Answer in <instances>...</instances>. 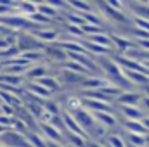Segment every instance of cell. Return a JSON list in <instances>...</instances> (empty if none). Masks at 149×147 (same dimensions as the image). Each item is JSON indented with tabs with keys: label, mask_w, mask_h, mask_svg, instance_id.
Here are the masks:
<instances>
[{
	"label": "cell",
	"mask_w": 149,
	"mask_h": 147,
	"mask_svg": "<svg viewBox=\"0 0 149 147\" xmlns=\"http://www.w3.org/2000/svg\"><path fill=\"white\" fill-rule=\"evenodd\" d=\"M16 45L19 47L21 52H43V49H45L47 43H43L42 40H38L30 31H26V33L19 31L17 38H16Z\"/></svg>",
	"instance_id": "6da1fadb"
},
{
	"label": "cell",
	"mask_w": 149,
	"mask_h": 147,
	"mask_svg": "<svg viewBox=\"0 0 149 147\" xmlns=\"http://www.w3.org/2000/svg\"><path fill=\"white\" fill-rule=\"evenodd\" d=\"M71 114H73V118L76 119V123L81 126V130L87 133V137H88V140H90V135H92L94 128L97 126V121H95L94 114L88 109H85L83 106H81L80 109H76L74 112H71Z\"/></svg>",
	"instance_id": "7a4b0ae2"
},
{
	"label": "cell",
	"mask_w": 149,
	"mask_h": 147,
	"mask_svg": "<svg viewBox=\"0 0 149 147\" xmlns=\"http://www.w3.org/2000/svg\"><path fill=\"white\" fill-rule=\"evenodd\" d=\"M0 146H3V147H33L28 142V139H26L24 133H19V132H16L12 128L5 130L0 135Z\"/></svg>",
	"instance_id": "3957f363"
},
{
	"label": "cell",
	"mask_w": 149,
	"mask_h": 147,
	"mask_svg": "<svg viewBox=\"0 0 149 147\" xmlns=\"http://www.w3.org/2000/svg\"><path fill=\"white\" fill-rule=\"evenodd\" d=\"M43 55H45V59L47 61H54V62H66L68 61V52L63 49V47H59L57 43H47L45 45V49H43Z\"/></svg>",
	"instance_id": "277c9868"
},
{
	"label": "cell",
	"mask_w": 149,
	"mask_h": 147,
	"mask_svg": "<svg viewBox=\"0 0 149 147\" xmlns=\"http://www.w3.org/2000/svg\"><path fill=\"white\" fill-rule=\"evenodd\" d=\"M141 99H142V92H137V90L121 92L114 99V104L116 106H139L141 104Z\"/></svg>",
	"instance_id": "5b68a950"
},
{
	"label": "cell",
	"mask_w": 149,
	"mask_h": 147,
	"mask_svg": "<svg viewBox=\"0 0 149 147\" xmlns=\"http://www.w3.org/2000/svg\"><path fill=\"white\" fill-rule=\"evenodd\" d=\"M121 133V137L125 139L127 146L134 147H148L149 146V135H139V133H130V132H123L121 128L118 130Z\"/></svg>",
	"instance_id": "8992f818"
},
{
	"label": "cell",
	"mask_w": 149,
	"mask_h": 147,
	"mask_svg": "<svg viewBox=\"0 0 149 147\" xmlns=\"http://www.w3.org/2000/svg\"><path fill=\"white\" fill-rule=\"evenodd\" d=\"M40 126V133L45 137V140H52V142H63L64 144V133L57 128H54L52 125H43V123H38Z\"/></svg>",
	"instance_id": "52a82bcc"
},
{
	"label": "cell",
	"mask_w": 149,
	"mask_h": 147,
	"mask_svg": "<svg viewBox=\"0 0 149 147\" xmlns=\"http://www.w3.org/2000/svg\"><path fill=\"white\" fill-rule=\"evenodd\" d=\"M116 109L120 111V114L125 118V119H134V121H141L146 112L142 111L141 106H116Z\"/></svg>",
	"instance_id": "ba28073f"
},
{
	"label": "cell",
	"mask_w": 149,
	"mask_h": 147,
	"mask_svg": "<svg viewBox=\"0 0 149 147\" xmlns=\"http://www.w3.org/2000/svg\"><path fill=\"white\" fill-rule=\"evenodd\" d=\"M120 128L123 132H130V133H139V135H149L146 126L142 125V121H134V119H123Z\"/></svg>",
	"instance_id": "9c48e42d"
},
{
	"label": "cell",
	"mask_w": 149,
	"mask_h": 147,
	"mask_svg": "<svg viewBox=\"0 0 149 147\" xmlns=\"http://www.w3.org/2000/svg\"><path fill=\"white\" fill-rule=\"evenodd\" d=\"M49 74V66L47 64H31L28 69H26V74H24V78H28V80H31V81H37L40 78H43V76H47Z\"/></svg>",
	"instance_id": "30bf717a"
},
{
	"label": "cell",
	"mask_w": 149,
	"mask_h": 147,
	"mask_svg": "<svg viewBox=\"0 0 149 147\" xmlns=\"http://www.w3.org/2000/svg\"><path fill=\"white\" fill-rule=\"evenodd\" d=\"M111 40H113V45L114 49L120 50V54H125L127 50H130L132 47H135V42L132 38H127V37H121V35H111Z\"/></svg>",
	"instance_id": "8fae6325"
},
{
	"label": "cell",
	"mask_w": 149,
	"mask_h": 147,
	"mask_svg": "<svg viewBox=\"0 0 149 147\" xmlns=\"http://www.w3.org/2000/svg\"><path fill=\"white\" fill-rule=\"evenodd\" d=\"M37 83H40L42 87H45V88H47L49 92H52V94L63 90V83L59 81V78H54V76H50V74H47V76L37 80Z\"/></svg>",
	"instance_id": "7c38bea8"
},
{
	"label": "cell",
	"mask_w": 149,
	"mask_h": 147,
	"mask_svg": "<svg viewBox=\"0 0 149 147\" xmlns=\"http://www.w3.org/2000/svg\"><path fill=\"white\" fill-rule=\"evenodd\" d=\"M26 88H28V92H30V94L37 95V97H40V99H45V101H49V99H50V95H52V92H49L45 87H42V85L37 83V81H30V83L26 85Z\"/></svg>",
	"instance_id": "4fadbf2b"
},
{
	"label": "cell",
	"mask_w": 149,
	"mask_h": 147,
	"mask_svg": "<svg viewBox=\"0 0 149 147\" xmlns=\"http://www.w3.org/2000/svg\"><path fill=\"white\" fill-rule=\"evenodd\" d=\"M24 76L21 74H7V73H2L0 74V83L3 85H12V87H23L24 85Z\"/></svg>",
	"instance_id": "5bb4252c"
},
{
	"label": "cell",
	"mask_w": 149,
	"mask_h": 147,
	"mask_svg": "<svg viewBox=\"0 0 149 147\" xmlns=\"http://www.w3.org/2000/svg\"><path fill=\"white\" fill-rule=\"evenodd\" d=\"M24 135H26L28 142H30V144H31L33 147H47V140H45V137H43L40 132H35V130H28Z\"/></svg>",
	"instance_id": "9a60e30c"
},
{
	"label": "cell",
	"mask_w": 149,
	"mask_h": 147,
	"mask_svg": "<svg viewBox=\"0 0 149 147\" xmlns=\"http://www.w3.org/2000/svg\"><path fill=\"white\" fill-rule=\"evenodd\" d=\"M87 40H90V42H94V43H97V45H102V47H108V49H114V45H113V40H111V35H108V33H99V35H90V37H87Z\"/></svg>",
	"instance_id": "2e32d148"
},
{
	"label": "cell",
	"mask_w": 149,
	"mask_h": 147,
	"mask_svg": "<svg viewBox=\"0 0 149 147\" xmlns=\"http://www.w3.org/2000/svg\"><path fill=\"white\" fill-rule=\"evenodd\" d=\"M68 5H71L76 12H94V7L87 0H66Z\"/></svg>",
	"instance_id": "e0dca14e"
},
{
	"label": "cell",
	"mask_w": 149,
	"mask_h": 147,
	"mask_svg": "<svg viewBox=\"0 0 149 147\" xmlns=\"http://www.w3.org/2000/svg\"><path fill=\"white\" fill-rule=\"evenodd\" d=\"M80 14L87 21V24H94V26L104 28V17H101L99 14H95V12H80Z\"/></svg>",
	"instance_id": "ac0fdd59"
},
{
	"label": "cell",
	"mask_w": 149,
	"mask_h": 147,
	"mask_svg": "<svg viewBox=\"0 0 149 147\" xmlns=\"http://www.w3.org/2000/svg\"><path fill=\"white\" fill-rule=\"evenodd\" d=\"M38 12L43 14V16H47V17L52 19V21L57 17V9L52 7V5H49V3H40V5H38Z\"/></svg>",
	"instance_id": "d6986e66"
},
{
	"label": "cell",
	"mask_w": 149,
	"mask_h": 147,
	"mask_svg": "<svg viewBox=\"0 0 149 147\" xmlns=\"http://www.w3.org/2000/svg\"><path fill=\"white\" fill-rule=\"evenodd\" d=\"M132 24L139 30H144V31H149V21L144 19V17H137V16H132Z\"/></svg>",
	"instance_id": "ffe728a7"
},
{
	"label": "cell",
	"mask_w": 149,
	"mask_h": 147,
	"mask_svg": "<svg viewBox=\"0 0 149 147\" xmlns=\"http://www.w3.org/2000/svg\"><path fill=\"white\" fill-rule=\"evenodd\" d=\"M43 3H49V5H52V7H56L57 10L59 9H64L68 3H66V0H43Z\"/></svg>",
	"instance_id": "44dd1931"
},
{
	"label": "cell",
	"mask_w": 149,
	"mask_h": 147,
	"mask_svg": "<svg viewBox=\"0 0 149 147\" xmlns=\"http://www.w3.org/2000/svg\"><path fill=\"white\" fill-rule=\"evenodd\" d=\"M9 47H10V43L5 40V37H0V52L5 50V49H9Z\"/></svg>",
	"instance_id": "7402d4cb"
},
{
	"label": "cell",
	"mask_w": 149,
	"mask_h": 147,
	"mask_svg": "<svg viewBox=\"0 0 149 147\" xmlns=\"http://www.w3.org/2000/svg\"><path fill=\"white\" fill-rule=\"evenodd\" d=\"M47 147H68L63 142H52V140H47Z\"/></svg>",
	"instance_id": "603a6c76"
},
{
	"label": "cell",
	"mask_w": 149,
	"mask_h": 147,
	"mask_svg": "<svg viewBox=\"0 0 149 147\" xmlns=\"http://www.w3.org/2000/svg\"><path fill=\"white\" fill-rule=\"evenodd\" d=\"M141 121H142V125L146 126V130L149 132V114H146V116H144V118H142Z\"/></svg>",
	"instance_id": "cb8c5ba5"
},
{
	"label": "cell",
	"mask_w": 149,
	"mask_h": 147,
	"mask_svg": "<svg viewBox=\"0 0 149 147\" xmlns=\"http://www.w3.org/2000/svg\"><path fill=\"white\" fill-rule=\"evenodd\" d=\"M5 130H9V128H5V126H2V125H0V135H2V133H3Z\"/></svg>",
	"instance_id": "d4e9b609"
},
{
	"label": "cell",
	"mask_w": 149,
	"mask_h": 147,
	"mask_svg": "<svg viewBox=\"0 0 149 147\" xmlns=\"http://www.w3.org/2000/svg\"><path fill=\"white\" fill-rule=\"evenodd\" d=\"M2 69H3V66H2V62H0V73H2Z\"/></svg>",
	"instance_id": "484cf974"
}]
</instances>
